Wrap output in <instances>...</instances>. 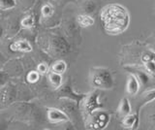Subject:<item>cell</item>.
<instances>
[{
	"label": "cell",
	"mask_w": 155,
	"mask_h": 130,
	"mask_svg": "<svg viewBox=\"0 0 155 130\" xmlns=\"http://www.w3.org/2000/svg\"><path fill=\"white\" fill-rule=\"evenodd\" d=\"M100 20L107 34L119 35L127 29L130 25V14L124 6L111 3L101 10Z\"/></svg>",
	"instance_id": "cell-1"
},
{
	"label": "cell",
	"mask_w": 155,
	"mask_h": 130,
	"mask_svg": "<svg viewBox=\"0 0 155 130\" xmlns=\"http://www.w3.org/2000/svg\"><path fill=\"white\" fill-rule=\"evenodd\" d=\"M89 83L92 88L100 90L113 89L115 84L113 72L107 67H92L90 68Z\"/></svg>",
	"instance_id": "cell-2"
},
{
	"label": "cell",
	"mask_w": 155,
	"mask_h": 130,
	"mask_svg": "<svg viewBox=\"0 0 155 130\" xmlns=\"http://www.w3.org/2000/svg\"><path fill=\"white\" fill-rule=\"evenodd\" d=\"M100 89H95L91 91L88 94L85 95L84 100L81 102V110L82 113V117L84 119L89 117V115L94 113L95 111L103 109V104L100 102Z\"/></svg>",
	"instance_id": "cell-3"
},
{
	"label": "cell",
	"mask_w": 155,
	"mask_h": 130,
	"mask_svg": "<svg viewBox=\"0 0 155 130\" xmlns=\"http://www.w3.org/2000/svg\"><path fill=\"white\" fill-rule=\"evenodd\" d=\"M110 115L104 110H97L87 117L85 127L88 129H104L110 122Z\"/></svg>",
	"instance_id": "cell-4"
},
{
	"label": "cell",
	"mask_w": 155,
	"mask_h": 130,
	"mask_svg": "<svg viewBox=\"0 0 155 130\" xmlns=\"http://www.w3.org/2000/svg\"><path fill=\"white\" fill-rule=\"evenodd\" d=\"M48 52L51 55H63L70 51V45L60 35H53L48 38Z\"/></svg>",
	"instance_id": "cell-5"
},
{
	"label": "cell",
	"mask_w": 155,
	"mask_h": 130,
	"mask_svg": "<svg viewBox=\"0 0 155 130\" xmlns=\"http://www.w3.org/2000/svg\"><path fill=\"white\" fill-rule=\"evenodd\" d=\"M59 108L69 115L70 119L77 122V120L81 118V115H82V113L80 108V103H78L77 101L67 98H61V104L59 105Z\"/></svg>",
	"instance_id": "cell-6"
},
{
	"label": "cell",
	"mask_w": 155,
	"mask_h": 130,
	"mask_svg": "<svg viewBox=\"0 0 155 130\" xmlns=\"http://www.w3.org/2000/svg\"><path fill=\"white\" fill-rule=\"evenodd\" d=\"M57 94H58V97L59 98L71 99V100L77 101V102L80 104L86 95V94H80V93L75 92V90L72 88L70 80H68L65 84L62 85V86L59 89H57Z\"/></svg>",
	"instance_id": "cell-7"
},
{
	"label": "cell",
	"mask_w": 155,
	"mask_h": 130,
	"mask_svg": "<svg viewBox=\"0 0 155 130\" xmlns=\"http://www.w3.org/2000/svg\"><path fill=\"white\" fill-rule=\"evenodd\" d=\"M47 118L51 123H64L70 120L69 115H68L62 109L57 108H48L47 110Z\"/></svg>",
	"instance_id": "cell-8"
},
{
	"label": "cell",
	"mask_w": 155,
	"mask_h": 130,
	"mask_svg": "<svg viewBox=\"0 0 155 130\" xmlns=\"http://www.w3.org/2000/svg\"><path fill=\"white\" fill-rule=\"evenodd\" d=\"M140 88H142V85L138 79V77L131 74L128 79H127V84H126V90H127V93L131 96H136L138 95L140 92Z\"/></svg>",
	"instance_id": "cell-9"
},
{
	"label": "cell",
	"mask_w": 155,
	"mask_h": 130,
	"mask_svg": "<svg viewBox=\"0 0 155 130\" xmlns=\"http://www.w3.org/2000/svg\"><path fill=\"white\" fill-rule=\"evenodd\" d=\"M122 126L126 129H136L140 124V111H136L135 114H129L122 118Z\"/></svg>",
	"instance_id": "cell-10"
},
{
	"label": "cell",
	"mask_w": 155,
	"mask_h": 130,
	"mask_svg": "<svg viewBox=\"0 0 155 130\" xmlns=\"http://www.w3.org/2000/svg\"><path fill=\"white\" fill-rule=\"evenodd\" d=\"M155 100V88L151 89L145 90L140 97L138 104H137V111H140L142 108H143L145 105L151 103L152 101Z\"/></svg>",
	"instance_id": "cell-11"
},
{
	"label": "cell",
	"mask_w": 155,
	"mask_h": 130,
	"mask_svg": "<svg viewBox=\"0 0 155 130\" xmlns=\"http://www.w3.org/2000/svg\"><path fill=\"white\" fill-rule=\"evenodd\" d=\"M10 49L14 52H30L32 51V45L26 40H18L10 44Z\"/></svg>",
	"instance_id": "cell-12"
},
{
	"label": "cell",
	"mask_w": 155,
	"mask_h": 130,
	"mask_svg": "<svg viewBox=\"0 0 155 130\" xmlns=\"http://www.w3.org/2000/svg\"><path fill=\"white\" fill-rule=\"evenodd\" d=\"M127 70L131 71V73H133L134 75H136L138 77V79L140 83V85H142V88H145L147 85H148V83H149V74L147 73V71H143L139 68H127Z\"/></svg>",
	"instance_id": "cell-13"
},
{
	"label": "cell",
	"mask_w": 155,
	"mask_h": 130,
	"mask_svg": "<svg viewBox=\"0 0 155 130\" xmlns=\"http://www.w3.org/2000/svg\"><path fill=\"white\" fill-rule=\"evenodd\" d=\"M94 22L95 21L93 17H91V15H88V14L82 13L77 17V23L80 27H84V28L90 27L94 25Z\"/></svg>",
	"instance_id": "cell-14"
},
{
	"label": "cell",
	"mask_w": 155,
	"mask_h": 130,
	"mask_svg": "<svg viewBox=\"0 0 155 130\" xmlns=\"http://www.w3.org/2000/svg\"><path fill=\"white\" fill-rule=\"evenodd\" d=\"M48 82L54 89H59L63 85V78L61 74L55 73V72H50L48 73Z\"/></svg>",
	"instance_id": "cell-15"
},
{
	"label": "cell",
	"mask_w": 155,
	"mask_h": 130,
	"mask_svg": "<svg viewBox=\"0 0 155 130\" xmlns=\"http://www.w3.org/2000/svg\"><path fill=\"white\" fill-rule=\"evenodd\" d=\"M118 114L121 117H125V115H128L132 112V107H131V103L128 98H122L120 100L119 105H118Z\"/></svg>",
	"instance_id": "cell-16"
},
{
	"label": "cell",
	"mask_w": 155,
	"mask_h": 130,
	"mask_svg": "<svg viewBox=\"0 0 155 130\" xmlns=\"http://www.w3.org/2000/svg\"><path fill=\"white\" fill-rule=\"evenodd\" d=\"M51 70L55 72V73L63 75L67 70V63L62 59H58L55 62H53V64L51 67Z\"/></svg>",
	"instance_id": "cell-17"
},
{
	"label": "cell",
	"mask_w": 155,
	"mask_h": 130,
	"mask_svg": "<svg viewBox=\"0 0 155 130\" xmlns=\"http://www.w3.org/2000/svg\"><path fill=\"white\" fill-rule=\"evenodd\" d=\"M81 11L84 14L91 15V14H93L95 12L97 6L93 0H84V1L81 3Z\"/></svg>",
	"instance_id": "cell-18"
},
{
	"label": "cell",
	"mask_w": 155,
	"mask_h": 130,
	"mask_svg": "<svg viewBox=\"0 0 155 130\" xmlns=\"http://www.w3.org/2000/svg\"><path fill=\"white\" fill-rule=\"evenodd\" d=\"M21 25L24 29H31L35 25V18L33 15H27L24 17L21 22Z\"/></svg>",
	"instance_id": "cell-19"
},
{
	"label": "cell",
	"mask_w": 155,
	"mask_h": 130,
	"mask_svg": "<svg viewBox=\"0 0 155 130\" xmlns=\"http://www.w3.org/2000/svg\"><path fill=\"white\" fill-rule=\"evenodd\" d=\"M54 14V8L51 5V3H46L44 4L41 8V15L43 18H51Z\"/></svg>",
	"instance_id": "cell-20"
},
{
	"label": "cell",
	"mask_w": 155,
	"mask_h": 130,
	"mask_svg": "<svg viewBox=\"0 0 155 130\" xmlns=\"http://www.w3.org/2000/svg\"><path fill=\"white\" fill-rule=\"evenodd\" d=\"M17 6L16 0H0V9L3 11L11 10Z\"/></svg>",
	"instance_id": "cell-21"
},
{
	"label": "cell",
	"mask_w": 155,
	"mask_h": 130,
	"mask_svg": "<svg viewBox=\"0 0 155 130\" xmlns=\"http://www.w3.org/2000/svg\"><path fill=\"white\" fill-rule=\"evenodd\" d=\"M41 78V74L39 73V71H30L29 73L26 75V80L28 83L30 84H36L37 82L40 80Z\"/></svg>",
	"instance_id": "cell-22"
},
{
	"label": "cell",
	"mask_w": 155,
	"mask_h": 130,
	"mask_svg": "<svg viewBox=\"0 0 155 130\" xmlns=\"http://www.w3.org/2000/svg\"><path fill=\"white\" fill-rule=\"evenodd\" d=\"M37 70L39 71V73H40L41 75H45V74H48L50 73V67H48V65L47 63H45V62H42V63H40L38 66H37Z\"/></svg>",
	"instance_id": "cell-23"
},
{
	"label": "cell",
	"mask_w": 155,
	"mask_h": 130,
	"mask_svg": "<svg viewBox=\"0 0 155 130\" xmlns=\"http://www.w3.org/2000/svg\"><path fill=\"white\" fill-rule=\"evenodd\" d=\"M154 48H155V46H154ZM154 50H155V49H154ZM154 52H155V51H154Z\"/></svg>",
	"instance_id": "cell-24"
}]
</instances>
